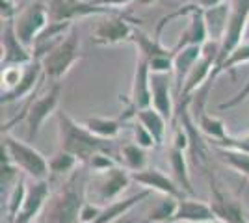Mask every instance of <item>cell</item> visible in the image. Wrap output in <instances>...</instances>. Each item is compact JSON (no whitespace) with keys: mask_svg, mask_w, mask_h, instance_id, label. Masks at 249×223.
I'll return each mask as SVG.
<instances>
[{"mask_svg":"<svg viewBox=\"0 0 249 223\" xmlns=\"http://www.w3.org/2000/svg\"><path fill=\"white\" fill-rule=\"evenodd\" d=\"M86 201V175L76 168L65 177L62 186L49 195L39 223H82L80 210Z\"/></svg>","mask_w":249,"mask_h":223,"instance_id":"cell-1","label":"cell"},{"mask_svg":"<svg viewBox=\"0 0 249 223\" xmlns=\"http://www.w3.org/2000/svg\"><path fill=\"white\" fill-rule=\"evenodd\" d=\"M56 119H58V132H60V149L74 154L80 160L82 166H86L97 153H108L117 162H121L117 153H115L112 139L95 136L89 128H86L84 123L74 121L73 117L63 110L56 112Z\"/></svg>","mask_w":249,"mask_h":223,"instance_id":"cell-2","label":"cell"},{"mask_svg":"<svg viewBox=\"0 0 249 223\" xmlns=\"http://www.w3.org/2000/svg\"><path fill=\"white\" fill-rule=\"evenodd\" d=\"M2 162H13L34 181H47L51 177V166L41 153L10 134H4L2 138Z\"/></svg>","mask_w":249,"mask_h":223,"instance_id":"cell-3","label":"cell"},{"mask_svg":"<svg viewBox=\"0 0 249 223\" xmlns=\"http://www.w3.org/2000/svg\"><path fill=\"white\" fill-rule=\"evenodd\" d=\"M82 60L80 54V34L74 24L65 35L60 45H56L51 52L41 58L43 74L51 82H60L65 74L71 71V67Z\"/></svg>","mask_w":249,"mask_h":223,"instance_id":"cell-4","label":"cell"},{"mask_svg":"<svg viewBox=\"0 0 249 223\" xmlns=\"http://www.w3.org/2000/svg\"><path fill=\"white\" fill-rule=\"evenodd\" d=\"M36 93L32 95L30 103L26 104L24 112L19 117H15V121L24 119L26 128H28V141H34L37 138L39 130L45 125V121L58 110L60 104V97H62V84L60 82H52V86L37 99H34ZM13 121V123H15Z\"/></svg>","mask_w":249,"mask_h":223,"instance_id":"cell-5","label":"cell"},{"mask_svg":"<svg viewBox=\"0 0 249 223\" xmlns=\"http://www.w3.org/2000/svg\"><path fill=\"white\" fill-rule=\"evenodd\" d=\"M219 49H221V43L212 41V39H208V41L203 45V54H201V58L196 62V65L192 67V71L188 73L186 80H184V86H182V91H180V95H178L180 103H182V101L192 103V97L196 95L199 89L210 80L212 71H214L216 62H218Z\"/></svg>","mask_w":249,"mask_h":223,"instance_id":"cell-6","label":"cell"},{"mask_svg":"<svg viewBox=\"0 0 249 223\" xmlns=\"http://www.w3.org/2000/svg\"><path fill=\"white\" fill-rule=\"evenodd\" d=\"M49 22H51V17H49L47 4L43 0H34L19 10L17 17L13 19V26L22 45L32 51L36 37L45 30Z\"/></svg>","mask_w":249,"mask_h":223,"instance_id":"cell-7","label":"cell"},{"mask_svg":"<svg viewBox=\"0 0 249 223\" xmlns=\"http://www.w3.org/2000/svg\"><path fill=\"white\" fill-rule=\"evenodd\" d=\"M136 21L126 13H115V15H104V19L91 32V41L99 47H114L119 43H130L132 32L136 26H132Z\"/></svg>","mask_w":249,"mask_h":223,"instance_id":"cell-8","label":"cell"},{"mask_svg":"<svg viewBox=\"0 0 249 223\" xmlns=\"http://www.w3.org/2000/svg\"><path fill=\"white\" fill-rule=\"evenodd\" d=\"M47 10L51 21H76L91 15H115L121 10L99 6L93 0H47Z\"/></svg>","mask_w":249,"mask_h":223,"instance_id":"cell-9","label":"cell"},{"mask_svg":"<svg viewBox=\"0 0 249 223\" xmlns=\"http://www.w3.org/2000/svg\"><path fill=\"white\" fill-rule=\"evenodd\" d=\"M153 106V93H151V69L149 60L143 56H136V71L132 80V89L128 95V106L121 116L124 123L136 117L138 110Z\"/></svg>","mask_w":249,"mask_h":223,"instance_id":"cell-10","label":"cell"},{"mask_svg":"<svg viewBox=\"0 0 249 223\" xmlns=\"http://www.w3.org/2000/svg\"><path fill=\"white\" fill-rule=\"evenodd\" d=\"M248 24H249V0H232L231 2L229 26H227V32H225V37L221 41V49H219L216 67H219V65L223 64L229 54L244 41L246 32H248Z\"/></svg>","mask_w":249,"mask_h":223,"instance_id":"cell-11","label":"cell"},{"mask_svg":"<svg viewBox=\"0 0 249 223\" xmlns=\"http://www.w3.org/2000/svg\"><path fill=\"white\" fill-rule=\"evenodd\" d=\"M99 175V182L95 188V203L106 206L110 203H114L119 199V195L123 193L128 184L132 182V175L126 168L115 166L112 170L104 171V173H97Z\"/></svg>","mask_w":249,"mask_h":223,"instance_id":"cell-12","label":"cell"},{"mask_svg":"<svg viewBox=\"0 0 249 223\" xmlns=\"http://www.w3.org/2000/svg\"><path fill=\"white\" fill-rule=\"evenodd\" d=\"M2 60L0 65L2 69L4 67H10V65H26L34 60V54L28 47H24L22 41L19 39V35L15 32V26L13 21L4 22V28H2Z\"/></svg>","mask_w":249,"mask_h":223,"instance_id":"cell-13","label":"cell"},{"mask_svg":"<svg viewBox=\"0 0 249 223\" xmlns=\"http://www.w3.org/2000/svg\"><path fill=\"white\" fill-rule=\"evenodd\" d=\"M175 82L171 80V73H151V93H153V108L158 110L167 121L175 117Z\"/></svg>","mask_w":249,"mask_h":223,"instance_id":"cell-14","label":"cell"},{"mask_svg":"<svg viewBox=\"0 0 249 223\" xmlns=\"http://www.w3.org/2000/svg\"><path fill=\"white\" fill-rule=\"evenodd\" d=\"M132 182H138L140 186H143L151 191H160L164 195H171L177 199L186 197L184 190L175 182L173 177H167L166 173L158 170V168H145L142 171H132Z\"/></svg>","mask_w":249,"mask_h":223,"instance_id":"cell-15","label":"cell"},{"mask_svg":"<svg viewBox=\"0 0 249 223\" xmlns=\"http://www.w3.org/2000/svg\"><path fill=\"white\" fill-rule=\"evenodd\" d=\"M218 222V216L214 212L210 203H203L194 197H182L178 199L175 214L169 218L167 223H208Z\"/></svg>","mask_w":249,"mask_h":223,"instance_id":"cell-16","label":"cell"},{"mask_svg":"<svg viewBox=\"0 0 249 223\" xmlns=\"http://www.w3.org/2000/svg\"><path fill=\"white\" fill-rule=\"evenodd\" d=\"M210 205H212V208H214L219 222L249 223V218L244 212L242 205L236 199L227 197L223 191L219 190L218 182L214 181V177H210Z\"/></svg>","mask_w":249,"mask_h":223,"instance_id":"cell-17","label":"cell"},{"mask_svg":"<svg viewBox=\"0 0 249 223\" xmlns=\"http://www.w3.org/2000/svg\"><path fill=\"white\" fill-rule=\"evenodd\" d=\"M43 80H45V74H43L41 60L34 58L30 64H26V67H24L21 82L10 91H2V104H10V103L21 101L24 97L36 93Z\"/></svg>","mask_w":249,"mask_h":223,"instance_id":"cell-18","label":"cell"},{"mask_svg":"<svg viewBox=\"0 0 249 223\" xmlns=\"http://www.w3.org/2000/svg\"><path fill=\"white\" fill-rule=\"evenodd\" d=\"M51 195V181H36L28 186V193L22 205L21 212L17 214L13 223H32L37 216H41L45 203Z\"/></svg>","mask_w":249,"mask_h":223,"instance_id":"cell-19","label":"cell"},{"mask_svg":"<svg viewBox=\"0 0 249 223\" xmlns=\"http://www.w3.org/2000/svg\"><path fill=\"white\" fill-rule=\"evenodd\" d=\"M201 54H203V45H188V47H182V49L175 51V58H173L175 97L180 95L188 73L192 71V67H194L196 62L201 58Z\"/></svg>","mask_w":249,"mask_h":223,"instance_id":"cell-20","label":"cell"},{"mask_svg":"<svg viewBox=\"0 0 249 223\" xmlns=\"http://www.w3.org/2000/svg\"><path fill=\"white\" fill-rule=\"evenodd\" d=\"M188 17H190V22L184 28V32L180 34V37H178L177 45L173 47V51H178V49L188 47V45H205L208 41V30L207 22H205V15H203V8H199L196 4Z\"/></svg>","mask_w":249,"mask_h":223,"instance_id":"cell-21","label":"cell"},{"mask_svg":"<svg viewBox=\"0 0 249 223\" xmlns=\"http://www.w3.org/2000/svg\"><path fill=\"white\" fill-rule=\"evenodd\" d=\"M203 15H205V22H207L208 39L221 43L223 37H225V32H227V26H229L231 4L221 2L218 6L207 8V10H203Z\"/></svg>","mask_w":249,"mask_h":223,"instance_id":"cell-22","label":"cell"},{"mask_svg":"<svg viewBox=\"0 0 249 223\" xmlns=\"http://www.w3.org/2000/svg\"><path fill=\"white\" fill-rule=\"evenodd\" d=\"M151 195V190H147L143 188L142 191H138L134 195H130V197H124V199H117V201L110 203V205H106L101 208V214L97 216V220L93 223H112L115 220H119L121 216H124L126 212H130L132 208H134L136 205H140V203L147 199Z\"/></svg>","mask_w":249,"mask_h":223,"instance_id":"cell-23","label":"cell"},{"mask_svg":"<svg viewBox=\"0 0 249 223\" xmlns=\"http://www.w3.org/2000/svg\"><path fill=\"white\" fill-rule=\"evenodd\" d=\"M169 166H171L173 179H175L177 184L184 190L186 195L194 197V195H196V190H194V184H192V179H190L188 160H186V156H184V151H182V149H177V147L169 149Z\"/></svg>","mask_w":249,"mask_h":223,"instance_id":"cell-24","label":"cell"},{"mask_svg":"<svg viewBox=\"0 0 249 223\" xmlns=\"http://www.w3.org/2000/svg\"><path fill=\"white\" fill-rule=\"evenodd\" d=\"M136 121H140L143 127L153 134V138L156 141V147H160L164 143L166 138V128H167V119L158 110H155L153 106L143 108V110H138V114L134 117Z\"/></svg>","mask_w":249,"mask_h":223,"instance_id":"cell-25","label":"cell"},{"mask_svg":"<svg viewBox=\"0 0 249 223\" xmlns=\"http://www.w3.org/2000/svg\"><path fill=\"white\" fill-rule=\"evenodd\" d=\"M86 128H89L95 136L104 139H115L117 134L121 132V127L124 125V121L119 119H108V117H88L84 121Z\"/></svg>","mask_w":249,"mask_h":223,"instance_id":"cell-26","label":"cell"},{"mask_svg":"<svg viewBox=\"0 0 249 223\" xmlns=\"http://www.w3.org/2000/svg\"><path fill=\"white\" fill-rule=\"evenodd\" d=\"M78 164H80V160L76 158L74 154L60 149V151L49 160V166H51V177H49V181H54V179H58V177H69V175L78 168Z\"/></svg>","mask_w":249,"mask_h":223,"instance_id":"cell-27","label":"cell"},{"mask_svg":"<svg viewBox=\"0 0 249 223\" xmlns=\"http://www.w3.org/2000/svg\"><path fill=\"white\" fill-rule=\"evenodd\" d=\"M244 64H249V39L248 41L240 43L238 47H236V49H234V51L225 58V62L212 71V76H210L208 84H214V80H216L221 73L232 71V69H236L238 65H244Z\"/></svg>","mask_w":249,"mask_h":223,"instance_id":"cell-28","label":"cell"},{"mask_svg":"<svg viewBox=\"0 0 249 223\" xmlns=\"http://www.w3.org/2000/svg\"><path fill=\"white\" fill-rule=\"evenodd\" d=\"M26 193H28V186H26L24 177H21L19 181L11 186L8 201H6V220H8V223L15 222L17 214L21 212L22 205H24V199H26Z\"/></svg>","mask_w":249,"mask_h":223,"instance_id":"cell-29","label":"cell"},{"mask_svg":"<svg viewBox=\"0 0 249 223\" xmlns=\"http://www.w3.org/2000/svg\"><path fill=\"white\" fill-rule=\"evenodd\" d=\"M121 162L130 171H142L147 168V149L140 147L138 143H126L121 149Z\"/></svg>","mask_w":249,"mask_h":223,"instance_id":"cell-30","label":"cell"},{"mask_svg":"<svg viewBox=\"0 0 249 223\" xmlns=\"http://www.w3.org/2000/svg\"><path fill=\"white\" fill-rule=\"evenodd\" d=\"M196 121H197L201 132H203V134H207L208 138L223 139V138H227V136H229L225 121H223V119H219V117L208 116L205 110H203V112H199Z\"/></svg>","mask_w":249,"mask_h":223,"instance_id":"cell-31","label":"cell"},{"mask_svg":"<svg viewBox=\"0 0 249 223\" xmlns=\"http://www.w3.org/2000/svg\"><path fill=\"white\" fill-rule=\"evenodd\" d=\"M218 154L229 168H232L234 171H238L240 175L249 179V153H244V151H238V149L218 147Z\"/></svg>","mask_w":249,"mask_h":223,"instance_id":"cell-32","label":"cell"},{"mask_svg":"<svg viewBox=\"0 0 249 223\" xmlns=\"http://www.w3.org/2000/svg\"><path fill=\"white\" fill-rule=\"evenodd\" d=\"M177 205H178V199H177V197L166 195L164 201H160L151 212L147 214V222L149 223H167L169 222V218L175 214Z\"/></svg>","mask_w":249,"mask_h":223,"instance_id":"cell-33","label":"cell"},{"mask_svg":"<svg viewBox=\"0 0 249 223\" xmlns=\"http://www.w3.org/2000/svg\"><path fill=\"white\" fill-rule=\"evenodd\" d=\"M26 65H10L2 69V91H10L21 82Z\"/></svg>","mask_w":249,"mask_h":223,"instance_id":"cell-34","label":"cell"},{"mask_svg":"<svg viewBox=\"0 0 249 223\" xmlns=\"http://www.w3.org/2000/svg\"><path fill=\"white\" fill-rule=\"evenodd\" d=\"M86 166L93 171V173H104V171L115 168L117 166V160L112 154H108V153H97V154L91 156V160Z\"/></svg>","mask_w":249,"mask_h":223,"instance_id":"cell-35","label":"cell"},{"mask_svg":"<svg viewBox=\"0 0 249 223\" xmlns=\"http://www.w3.org/2000/svg\"><path fill=\"white\" fill-rule=\"evenodd\" d=\"M132 132H134V141L140 147H143V149L156 147V141H155V138H153V134H151L140 121H136L134 125H132Z\"/></svg>","mask_w":249,"mask_h":223,"instance_id":"cell-36","label":"cell"},{"mask_svg":"<svg viewBox=\"0 0 249 223\" xmlns=\"http://www.w3.org/2000/svg\"><path fill=\"white\" fill-rule=\"evenodd\" d=\"M248 97H249V78H248V82L244 84V87L240 89L236 95L231 97L229 101H225V103H221V104H219V110H221V112H225V110H231V108L238 106L240 103H244Z\"/></svg>","mask_w":249,"mask_h":223,"instance_id":"cell-37","label":"cell"},{"mask_svg":"<svg viewBox=\"0 0 249 223\" xmlns=\"http://www.w3.org/2000/svg\"><path fill=\"white\" fill-rule=\"evenodd\" d=\"M95 4L99 6H108V8H114V10H123L126 6H130L136 0H93Z\"/></svg>","mask_w":249,"mask_h":223,"instance_id":"cell-38","label":"cell"},{"mask_svg":"<svg viewBox=\"0 0 249 223\" xmlns=\"http://www.w3.org/2000/svg\"><path fill=\"white\" fill-rule=\"evenodd\" d=\"M192 2H196L199 8L207 10V8H212V6H218V4L225 2V0H192Z\"/></svg>","mask_w":249,"mask_h":223,"instance_id":"cell-39","label":"cell"},{"mask_svg":"<svg viewBox=\"0 0 249 223\" xmlns=\"http://www.w3.org/2000/svg\"><path fill=\"white\" fill-rule=\"evenodd\" d=\"M156 2H158V0H136L138 6H153Z\"/></svg>","mask_w":249,"mask_h":223,"instance_id":"cell-40","label":"cell"},{"mask_svg":"<svg viewBox=\"0 0 249 223\" xmlns=\"http://www.w3.org/2000/svg\"><path fill=\"white\" fill-rule=\"evenodd\" d=\"M30 2H34V0H17V4H19V10H21L22 6H26V4H30Z\"/></svg>","mask_w":249,"mask_h":223,"instance_id":"cell-41","label":"cell"},{"mask_svg":"<svg viewBox=\"0 0 249 223\" xmlns=\"http://www.w3.org/2000/svg\"><path fill=\"white\" fill-rule=\"evenodd\" d=\"M208 223H223V222H219V220H218V222H208Z\"/></svg>","mask_w":249,"mask_h":223,"instance_id":"cell-42","label":"cell"},{"mask_svg":"<svg viewBox=\"0 0 249 223\" xmlns=\"http://www.w3.org/2000/svg\"><path fill=\"white\" fill-rule=\"evenodd\" d=\"M11 2H17V0H11Z\"/></svg>","mask_w":249,"mask_h":223,"instance_id":"cell-43","label":"cell"},{"mask_svg":"<svg viewBox=\"0 0 249 223\" xmlns=\"http://www.w3.org/2000/svg\"><path fill=\"white\" fill-rule=\"evenodd\" d=\"M32 223H36V222H32Z\"/></svg>","mask_w":249,"mask_h":223,"instance_id":"cell-44","label":"cell"}]
</instances>
